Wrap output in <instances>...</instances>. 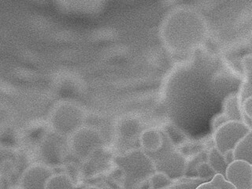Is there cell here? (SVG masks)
I'll return each instance as SVG.
<instances>
[{
    "label": "cell",
    "mask_w": 252,
    "mask_h": 189,
    "mask_svg": "<svg viewBox=\"0 0 252 189\" xmlns=\"http://www.w3.org/2000/svg\"><path fill=\"white\" fill-rule=\"evenodd\" d=\"M252 130V127L243 121L228 120L217 128L215 144L217 149L224 155L234 150L236 144Z\"/></svg>",
    "instance_id": "obj_1"
},
{
    "label": "cell",
    "mask_w": 252,
    "mask_h": 189,
    "mask_svg": "<svg viewBox=\"0 0 252 189\" xmlns=\"http://www.w3.org/2000/svg\"><path fill=\"white\" fill-rule=\"evenodd\" d=\"M55 6L67 15L89 18L100 14L107 0H54Z\"/></svg>",
    "instance_id": "obj_2"
},
{
    "label": "cell",
    "mask_w": 252,
    "mask_h": 189,
    "mask_svg": "<svg viewBox=\"0 0 252 189\" xmlns=\"http://www.w3.org/2000/svg\"><path fill=\"white\" fill-rule=\"evenodd\" d=\"M226 179L237 189H252V165L243 160H235L228 165Z\"/></svg>",
    "instance_id": "obj_3"
},
{
    "label": "cell",
    "mask_w": 252,
    "mask_h": 189,
    "mask_svg": "<svg viewBox=\"0 0 252 189\" xmlns=\"http://www.w3.org/2000/svg\"><path fill=\"white\" fill-rule=\"evenodd\" d=\"M233 152L235 160H243L252 165V129L236 144Z\"/></svg>",
    "instance_id": "obj_4"
},
{
    "label": "cell",
    "mask_w": 252,
    "mask_h": 189,
    "mask_svg": "<svg viewBox=\"0 0 252 189\" xmlns=\"http://www.w3.org/2000/svg\"><path fill=\"white\" fill-rule=\"evenodd\" d=\"M44 189H77V188L68 176L59 173L47 178Z\"/></svg>",
    "instance_id": "obj_5"
},
{
    "label": "cell",
    "mask_w": 252,
    "mask_h": 189,
    "mask_svg": "<svg viewBox=\"0 0 252 189\" xmlns=\"http://www.w3.org/2000/svg\"><path fill=\"white\" fill-rule=\"evenodd\" d=\"M209 165H211L215 173H220L226 178V170L228 165L224 160V155L220 153L216 147L210 151Z\"/></svg>",
    "instance_id": "obj_6"
},
{
    "label": "cell",
    "mask_w": 252,
    "mask_h": 189,
    "mask_svg": "<svg viewBox=\"0 0 252 189\" xmlns=\"http://www.w3.org/2000/svg\"><path fill=\"white\" fill-rule=\"evenodd\" d=\"M211 181L214 182L217 186H219L220 189H237L233 184L231 183L230 181H228L220 173H216Z\"/></svg>",
    "instance_id": "obj_7"
},
{
    "label": "cell",
    "mask_w": 252,
    "mask_h": 189,
    "mask_svg": "<svg viewBox=\"0 0 252 189\" xmlns=\"http://www.w3.org/2000/svg\"><path fill=\"white\" fill-rule=\"evenodd\" d=\"M243 110L244 114L249 118L250 121V126L252 129V95L247 97L243 103Z\"/></svg>",
    "instance_id": "obj_8"
},
{
    "label": "cell",
    "mask_w": 252,
    "mask_h": 189,
    "mask_svg": "<svg viewBox=\"0 0 252 189\" xmlns=\"http://www.w3.org/2000/svg\"><path fill=\"white\" fill-rule=\"evenodd\" d=\"M224 160L226 161V163L228 165L232 163L233 161H235V157H234V152H233V150H230V151H228V152H225L224 154Z\"/></svg>",
    "instance_id": "obj_9"
},
{
    "label": "cell",
    "mask_w": 252,
    "mask_h": 189,
    "mask_svg": "<svg viewBox=\"0 0 252 189\" xmlns=\"http://www.w3.org/2000/svg\"><path fill=\"white\" fill-rule=\"evenodd\" d=\"M195 189H220L219 186H217L212 181H209L207 183H203L199 185Z\"/></svg>",
    "instance_id": "obj_10"
},
{
    "label": "cell",
    "mask_w": 252,
    "mask_h": 189,
    "mask_svg": "<svg viewBox=\"0 0 252 189\" xmlns=\"http://www.w3.org/2000/svg\"><path fill=\"white\" fill-rule=\"evenodd\" d=\"M85 189H98V188H96V187H94V186H91V187H88Z\"/></svg>",
    "instance_id": "obj_11"
}]
</instances>
